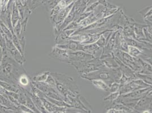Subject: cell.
Segmentation results:
<instances>
[{
	"instance_id": "1",
	"label": "cell",
	"mask_w": 152,
	"mask_h": 113,
	"mask_svg": "<svg viewBox=\"0 0 152 113\" xmlns=\"http://www.w3.org/2000/svg\"><path fill=\"white\" fill-rule=\"evenodd\" d=\"M6 41L7 54L12 58L17 63L22 65L25 62L23 55L20 53L18 49L15 46L12 40L5 37Z\"/></svg>"
},
{
	"instance_id": "2",
	"label": "cell",
	"mask_w": 152,
	"mask_h": 113,
	"mask_svg": "<svg viewBox=\"0 0 152 113\" xmlns=\"http://www.w3.org/2000/svg\"><path fill=\"white\" fill-rule=\"evenodd\" d=\"M19 13L17 9V7L16 5H15V4H14L12 14H11V22H12V25L13 26V28L17 25V23L19 21Z\"/></svg>"
},
{
	"instance_id": "3",
	"label": "cell",
	"mask_w": 152,
	"mask_h": 113,
	"mask_svg": "<svg viewBox=\"0 0 152 113\" xmlns=\"http://www.w3.org/2000/svg\"><path fill=\"white\" fill-rule=\"evenodd\" d=\"M28 83L29 80L26 75L24 74L20 75L18 78V83H19V84H20L22 86H26L28 84Z\"/></svg>"
},
{
	"instance_id": "4",
	"label": "cell",
	"mask_w": 152,
	"mask_h": 113,
	"mask_svg": "<svg viewBox=\"0 0 152 113\" xmlns=\"http://www.w3.org/2000/svg\"><path fill=\"white\" fill-rule=\"evenodd\" d=\"M47 78L46 73H43L41 75H39L34 78V80L36 82H42L44 81Z\"/></svg>"
},
{
	"instance_id": "5",
	"label": "cell",
	"mask_w": 152,
	"mask_h": 113,
	"mask_svg": "<svg viewBox=\"0 0 152 113\" xmlns=\"http://www.w3.org/2000/svg\"><path fill=\"white\" fill-rule=\"evenodd\" d=\"M41 0H31L30 4V7L31 9H33L34 8H35L38 5V4L40 2Z\"/></svg>"
},
{
	"instance_id": "6",
	"label": "cell",
	"mask_w": 152,
	"mask_h": 113,
	"mask_svg": "<svg viewBox=\"0 0 152 113\" xmlns=\"http://www.w3.org/2000/svg\"><path fill=\"white\" fill-rule=\"evenodd\" d=\"M3 56H4V52H3V50H2L1 46H0V64L1 63Z\"/></svg>"
},
{
	"instance_id": "7",
	"label": "cell",
	"mask_w": 152,
	"mask_h": 113,
	"mask_svg": "<svg viewBox=\"0 0 152 113\" xmlns=\"http://www.w3.org/2000/svg\"><path fill=\"white\" fill-rule=\"evenodd\" d=\"M6 91L1 85H0V94H5Z\"/></svg>"
}]
</instances>
